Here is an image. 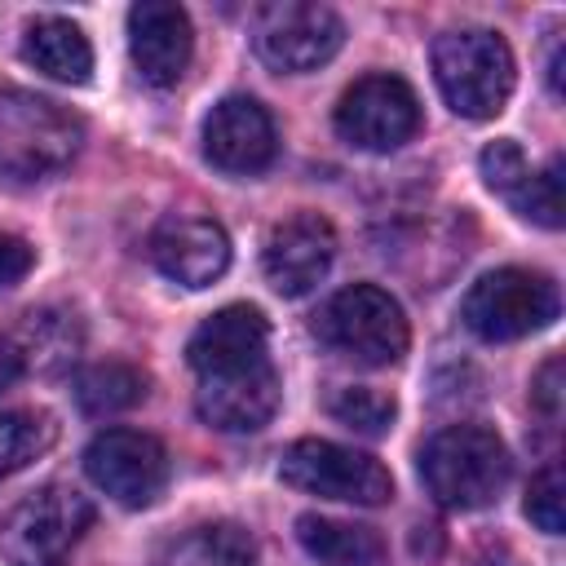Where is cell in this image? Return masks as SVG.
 <instances>
[{"label": "cell", "instance_id": "6da1fadb", "mask_svg": "<svg viewBox=\"0 0 566 566\" xmlns=\"http://www.w3.org/2000/svg\"><path fill=\"white\" fill-rule=\"evenodd\" d=\"M513 460L495 429L482 424H447L420 447V478L429 495L447 509H486L509 486Z\"/></svg>", "mask_w": 566, "mask_h": 566}, {"label": "cell", "instance_id": "7a4b0ae2", "mask_svg": "<svg viewBox=\"0 0 566 566\" xmlns=\"http://www.w3.org/2000/svg\"><path fill=\"white\" fill-rule=\"evenodd\" d=\"M84 142V124L27 88H0V172L40 181L49 172H62Z\"/></svg>", "mask_w": 566, "mask_h": 566}, {"label": "cell", "instance_id": "3957f363", "mask_svg": "<svg viewBox=\"0 0 566 566\" xmlns=\"http://www.w3.org/2000/svg\"><path fill=\"white\" fill-rule=\"evenodd\" d=\"M433 80L464 119H491L513 93V53L495 31L460 27L433 40Z\"/></svg>", "mask_w": 566, "mask_h": 566}, {"label": "cell", "instance_id": "277c9868", "mask_svg": "<svg viewBox=\"0 0 566 566\" xmlns=\"http://www.w3.org/2000/svg\"><path fill=\"white\" fill-rule=\"evenodd\" d=\"M314 332L327 349H336L349 363L363 367H389L407 354V318L402 305L376 287V283H354L340 287L318 314H314Z\"/></svg>", "mask_w": 566, "mask_h": 566}, {"label": "cell", "instance_id": "5b68a950", "mask_svg": "<svg viewBox=\"0 0 566 566\" xmlns=\"http://www.w3.org/2000/svg\"><path fill=\"white\" fill-rule=\"evenodd\" d=\"M93 526V504L75 486L49 482L18 500L0 522V557L9 566H66L71 548Z\"/></svg>", "mask_w": 566, "mask_h": 566}, {"label": "cell", "instance_id": "8992f818", "mask_svg": "<svg viewBox=\"0 0 566 566\" xmlns=\"http://www.w3.org/2000/svg\"><path fill=\"white\" fill-rule=\"evenodd\" d=\"M460 314H464V327L482 340H522L531 332H544L562 314V296L548 274L500 265V270H486L464 292Z\"/></svg>", "mask_w": 566, "mask_h": 566}, {"label": "cell", "instance_id": "52a82bcc", "mask_svg": "<svg viewBox=\"0 0 566 566\" xmlns=\"http://www.w3.org/2000/svg\"><path fill=\"white\" fill-rule=\"evenodd\" d=\"M279 478L305 495L340 500V504H385L394 495L389 469L354 447L327 442V438H296L279 455Z\"/></svg>", "mask_w": 566, "mask_h": 566}, {"label": "cell", "instance_id": "ba28073f", "mask_svg": "<svg viewBox=\"0 0 566 566\" xmlns=\"http://www.w3.org/2000/svg\"><path fill=\"white\" fill-rule=\"evenodd\" d=\"M345 44V22L327 4L270 0L252 13V49L270 71H318Z\"/></svg>", "mask_w": 566, "mask_h": 566}, {"label": "cell", "instance_id": "9c48e42d", "mask_svg": "<svg viewBox=\"0 0 566 566\" xmlns=\"http://www.w3.org/2000/svg\"><path fill=\"white\" fill-rule=\"evenodd\" d=\"M420 128V97L402 75L376 71L354 80L336 102V133L371 155L398 150Z\"/></svg>", "mask_w": 566, "mask_h": 566}, {"label": "cell", "instance_id": "30bf717a", "mask_svg": "<svg viewBox=\"0 0 566 566\" xmlns=\"http://www.w3.org/2000/svg\"><path fill=\"white\" fill-rule=\"evenodd\" d=\"M195 411L221 433H252L279 411V371L270 354L195 371Z\"/></svg>", "mask_w": 566, "mask_h": 566}, {"label": "cell", "instance_id": "8fae6325", "mask_svg": "<svg viewBox=\"0 0 566 566\" xmlns=\"http://www.w3.org/2000/svg\"><path fill=\"white\" fill-rule=\"evenodd\" d=\"M84 473L124 509H146L168 486V451L142 429H106L84 451Z\"/></svg>", "mask_w": 566, "mask_h": 566}, {"label": "cell", "instance_id": "7c38bea8", "mask_svg": "<svg viewBox=\"0 0 566 566\" xmlns=\"http://www.w3.org/2000/svg\"><path fill=\"white\" fill-rule=\"evenodd\" d=\"M332 256H336V230H332V221L318 217V212H296V217L279 221L265 234L261 270H265L270 287L279 296H305V292H314L327 279Z\"/></svg>", "mask_w": 566, "mask_h": 566}, {"label": "cell", "instance_id": "4fadbf2b", "mask_svg": "<svg viewBox=\"0 0 566 566\" xmlns=\"http://www.w3.org/2000/svg\"><path fill=\"white\" fill-rule=\"evenodd\" d=\"M203 155L212 168L252 177L274 164L279 133L270 111L256 97H221L203 119Z\"/></svg>", "mask_w": 566, "mask_h": 566}, {"label": "cell", "instance_id": "5bb4252c", "mask_svg": "<svg viewBox=\"0 0 566 566\" xmlns=\"http://www.w3.org/2000/svg\"><path fill=\"white\" fill-rule=\"evenodd\" d=\"M128 53L146 84L172 88L195 53V31L181 4L168 0H142L128 9Z\"/></svg>", "mask_w": 566, "mask_h": 566}, {"label": "cell", "instance_id": "9a60e30c", "mask_svg": "<svg viewBox=\"0 0 566 566\" xmlns=\"http://www.w3.org/2000/svg\"><path fill=\"white\" fill-rule=\"evenodd\" d=\"M155 270L181 287H208L230 265V239L208 217H164L146 243Z\"/></svg>", "mask_w": 566, "mask_h": 566}, {"label": "cell", "instance_id": "2e32d148", "mask_svg": "<svg viewBox=\"0 0 566 566\" xmlns=\"http://www.w3.org/2000/svg\"><path fill=\"white\" fill-rule=\"evenodd\" d=\"M9 340L18 345L22 354V367L35 371V376H57L66 371L80 349H84V327L71 310L62 305H44V310H31L22 314L18 332H9Z\"/></svg>", "mask_w": 566, "mask_h": 566}, {"label": "cell", "instance_id": "e0dca14e", "mask_svg": "<svg viewBox=\"0 0 566 566\" xmlns=\"http://www.w3.org/2000/svg\"><path fill=\"white\" fill-rule=\"evenodd\" d=\"M248 354H270V323L256 305H226L212 318H203L186 345L190 371L226 358H248Z\"/></svg>", "mask_w": 566, "mask_h": 566}, {"label": "cell", "instance_id": "ac0fdd59", "mask_svg": "<svg viewBox=\"0 0 566 566\" xmlns=\"http://www.w3.org/2000/svg\"><path fill=\"white\" fill-rule=\"evenodd\" d=\"M22 57L62 84H84L93 75V44L71 18H35L22 31Z\"/></svg>", "mask_w": 566, "mask_h": 566}, {"label": "cell", "instance_id": "d6986e66", "mask_svg": "<svg viewBox=\"0 0 566 566\" xmlns=\"http://www.w3.org/2000/svg\"><path fill=\"white\" fill-rule=\"evenodd\" d=\"M296 539L318 566H376L385 557V539L371 526L340 522V517L305 513L296 517Z\"/></svg>", "mask_w": 566, "mask_h": 566}, {"label": "cell", "instance_id": "ffe728a7", "mask_svg": "<svg viewBox=\"0 0 566 566\" xmlns=\"http://www.w3.org/2000/svg\"><path fill=\"white\" fill-rule=\"evenodd\" d=\"M256 539L239 522H203L168 544L164 566H256Z\"/></svg>", "mask_w": 566, "mask_h": 566}, {"label": "cell", "instance_id": "44dd1931", "mask_svg": "<svg viewBox=\"0 0 566 566\" xmlns=\"http://www.w3.org/2000/svg\"><path fill=\"white\" fill-rule=\"evenodd\" d=\"M146 371L124 363V358H106V363H93L80 371L75 380V402L84 416H119L128 407H137L146 398Z\"/></svg>", "mask_w": 566, "mask_h": 566}, {"label": "cell", "instance_id": "7402d4cb", "mask_svg": "<svg viewBox=\"0 0 566 566\" xmlns=\"http://www.w3.org/2000/svg\"><path fill=\"white\" fill-rule=\"evenodd\" d=\"M57 442V424L49 411H4L0 416V478L22 473Z\"/></svg>", "mask_w": 566, "mask_h": 566}, {"label": "cell", "instance_id": "603a6c76", "mask_svg": "<svg viewBox=\"0 0 566 566\" xmlns=\"http://www.w3.org/2000/svg\"><path fill=\"white\" fill-rule=\"evenodd\" d=\"M562 181H566V164H562V155H553L544 168H531L526 186L509 199L513 212L544 230H557L562 226Z\"/></svg>", "mask_w": 566, "mask_h": 566}, {"label": "cell", "instance_id": "cb8c5ba5", "mask_svg": "<svg viewBox=\"0 0 566 566\" xmlns=\"http://www.w3.org/2000/svg\"><path fill=\"white\" fill-rule=\"evenodd\" d=\"M332 416L340 424L358 429V433H385L394 424V416H398V402L389 394L371 389V385H349V389H340L332 398Z\"/></svg>", "mask_w": 566, "mask_h": 566}, {"label": "cell", "instance_id": "d4e9b609", "mask_svg": "<svg viewBox=\"0 0 566 566\" xmlns=\"http://www.w3.org/2000/svg\"><path fill=\"white\" fill-rule=\"evenodd\" d=\"M478 168H482V181H486L495 195H504V199H513V195L526 186V177H531V164H526L522 146L509 142V137L491 142V146L478 155Z\"/></svg>", "mask_w": 566, "mask_h": 566}, {"label": "cell", "instance_id": "484cf974", "mask_svg": "<svg viewBox=\"0 0 566 566\" xmlns=\"http://www.w3.org/2000/svg\"><path fill=\"white\" fill-rule=\"evenodd\" d=\"M526 517L544 531V535H562L566 526V486H562V469L548 464L531 478L526 486Z\"/></svg>", "mask_w": 566, "mask_h": 566}, {"label": "cell", "instance_id": "4316f807", "mask_svg": "<svg viewBox=\"0 0 566 566\" xmlns=\"http://www.w3.org/2000/svg\"><path fill=\"white\" fill-rule=\"evenodd\" d=\"M31 265H35V248L22 234L0 230V287H13L18 279H27Z\"/></svg>", "mask_w": 566, "mask_h": 566}, {"label": "cell", "instance_id": "83f0119b", "mask_svg": "<svg viewBox=\"0 0 566 566\" xmlns=\"http://www.w3.org/2000/svg\"><path fill=\"white\" fill-rule=\"evenodd\" d=\"M531 398H535V407H539L548 420H557V411H562V358H548V363L539 367V376H535V385H531Z\"/></svg>", "mask_w": 566, "mask_h": 566}, {"label": "cell", "instance_id": "f1b7e54d", "mask_svg": "<svg viewBox=\"0 0 566 566\" xmlns=\"http://www.w3.org/2000/svg\"><path fill=\"white\" fill-rule=\"evenodd\" d=\"M22 376H27V367H22L18 345H13L9 336H0V394H4V389H13Z\"/></svg>", "mask_w": 566, "mask_h": 566}, {"label": "cell", "instance_id": "f546056e", "mask_svg": "<svg viewBox=\"0 0 566 566\" xmlns=\"http://www.w3.org/2000/svg\"><path fill=\"white\" fill-rule=\"evenodd\" d=\"M548 84H553V93H562V44L548 57Z\"/></svg>", "mask_w": 566, "mask_h": 566}]
</instances>
